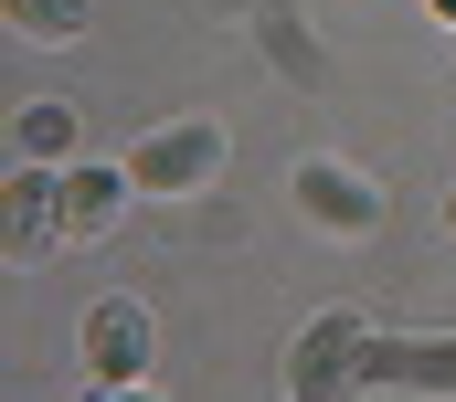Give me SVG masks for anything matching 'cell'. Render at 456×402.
Listing matches in <instances>:
<instances>
[{"label": "cell", "instance_id": "cell-1", "mask_svg": "<svg viewBox=\"0 0 456 402\" xmlns=\"http://www.w3.org/2000/svg\"><path fill=\"white\" fill-rule=\"evenodd\" d=\"M224 159H233L224 117H170V127H149V138L127 149V181H138L149 201H191V191L224 181Z\"/></svg>", "mask_w": 456, "mask_h": 402}, {"label": "cell", "instance_id": "cell-2", "mask_svg": "<svg viewBox=\"0 0 456 402\" xmlns=\"http://www.w3.org/2000/svg\"><path fill=\"white\" fill-rule=\"evenodd\" d=\"M86 371H96V382H149V307L107 297L86 318Z\"/></svg>", "mask_w": 456, "mask_h": 402}, {"label": "cell", "instance_id": "cell-3", "mask_svg": "<svg viewBox=\"0 0 456 402\" xmlns=\"http://www.w3.org/2000/svg\"><path fill=\"white\" fill-rule=\"evenodd\" d=\"M127 191H138L127 170H64V191H53V233H64V244H96L117 212H127Z\"/></svg>", "mask_w": 456, "mask_h": 402}, {"label": "cell", "instance_id": "cell-4", "mask_svg": "<svg viewBox=\"0 0 456 402\" xmlns=\"http://www.w3.org/2000/svg\"><path fill=\"white\" fill-rule=\"evenodd\" d=\"M297 201H308V222H330V233H371V222H382L371 181L340 170V159H308V170H297Z\"/></svg>", "mask_w": 456, "mask_h": 402}, {"label": "cell", "instance_id": "cell-5", "mask_svg": "<svg viewBox=\"0 0 456 402\" xmlns=\"http://www.w3.org/2000/svg\"><path fill=\"white\" fill-rule=\"evenodd\" d=\"M11 138H21V159H32V170H43V159H75V106H21V127H11Z\"/></svg>", "mask_w": 456, "mask_h": 402}, {"label": "cell", "instance_id": "cell-6", "mask_svg": "<svg viewBox=\"0 0 456 402\" xmlns=\"http://www.w3.org/2000/svg\"><path fill=\"white\" fill-rule=\"evenodd\" d=\"M11 32L21 43H75L86 32V0H11Z\"/></svg>", "mask_w": 456, "mask_h": 402}, {"label": "cell", "instance_id": "cell-7", "mask_svg": "<svg viewBox=\"0 0 456 402\" xmlns=\"http://www.w3.org/2000/svg\"><path fill=\"white\" fill-rule=\"evenodd\" d=\"M86 402H170V392H159V382H96Z\"/></svg>", "mask_w": 456, "mask_h": 402}, {"label": "cell", "instance_id": "cell-8", "mask_svg": "<svg viewBox=\"0 0 456 402\" xmlns=\"http://www.w3.org/2000/svg\"><path fill=\"white\" fill-rule=\"evenodd\" d=\"M425 11H436V21H456V0H425Z\"/></svg>", "mask_w": 456, "mask_h": 402}, {"label": "cell", "instance_id": "cell-9", "mask_svg": "<svg viewBox=\"0 0 456 402\" xmlns=\"http://www.w3.org/2000/svg\"><path fill=\"white\" fill-rule=\"evenodd\" d=\"M446 222H456V191H446Z\"/></svg>", "mask_w": 456, "mask_h": 402}]
</instances>
